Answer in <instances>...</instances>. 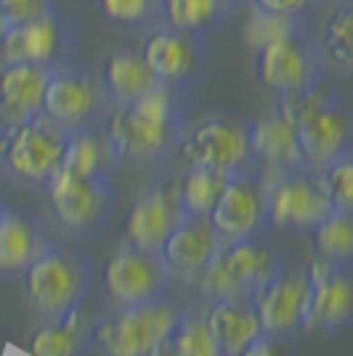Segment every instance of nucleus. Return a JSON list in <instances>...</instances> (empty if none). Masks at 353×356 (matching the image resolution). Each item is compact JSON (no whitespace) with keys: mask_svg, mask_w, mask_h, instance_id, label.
Masks as SVG:
<instances>
[{"mask_svg":"<svg viewBox=\"0 0 353 356\" xmlns=\"http://www.w3.org/2000/svg\"><path fill=\"white\" fill-rule=\"evenodd\" d=\"M311 298L309 268H295L279 261L271 277L252 296L265 335L287 338L306 327Z\"/></svg>","mask_w":353,"mask_h":356,"instance_id":"11","label":"nucleus"},{"mask_svg":"<svg viewBox=\"0 0 353 356\" xmlns=\"http://www.w3.org/2000/svg\"><path fill=\"white\" fill-rule=\"evenodd\" d=\"M51 70L38 64L0 67V128H11L43 112L45 86Z\"/></svg>","mask_w":353,"mask_h":356,"instance_id":"20","label":"nucleus"},{"mask_svg":"<svg viewBox=\"0 0 353 356\" xmlns=\"http://www.w3.org/2000/svg\"><path fill=\"white\" fill-rule=\"evenodd\" d=\"M279 261L281 258L271 250V245L263 242V234L223 245L199 274V293L213 303L252 300L258 287L271 277Z\"/></svg>","mask_w":353,"mask_h":356,"instance_id":"5","label":"nucleus"},{"mask_svg":"<svg viewBox=\"0 0 353 356\" xmlns=\"http://www.w3.org/2000/svg\"><path fill=\"white\" fill-rule=\"evenodd\" d=\"M3 32H6V30H3V24H0V38H3Z\"/></svg>","mask_w":353,"mask_h":356,"instance_id":"39","label":"nucleus"},{"mask_svg":"<svg viewBox=\"0 0 353 356\" xmlns=\"http://www.w3.org/2000/svg\"><path fill=\"white\" fill-rule=\"evenodd\" d=\"M311 298L306 327L324 335H338L353 327V271L351 266L316 258L309 268Z\"/></svg>","mask_w":353,"mask_h":356,"instance_id":"16","label":"nucleus"},{"mask_svg":"<svg viewBox=\"0 0 353 356\" xmlns=\"http://www.w3.org/2000/svg\"><path fill=\"white\" fill-rule=\"evenodd\" d=\"M183 314L167 300L147 306H120L115 314L101 316L96 343L104 356H147L173 335Z\"/></svg>","mask_w":353,"mask_h":356,"instance_id":"6","label":"nucleus"},{"mask_svg":"<svg viewBox=\"0 0 353 356\" xmlns=\"http://www.w3.org/2000/svg\"><path fill=\"white\" fill-rule=\"evenodd\" d=\"M54 11H56L54 0H0V24L3 30H14Z\"/></svg>","mask_w":353,"mask_h":356,"instance_id":"34","label":"nucleus"},{"mask_svg":"<svg viewBox=\"0 0 353 356\" xmlns=\"http://www.w3.org/2000/svg\"><path fill=\"white\" fill-rule=\"evenodd\" d=\"M183 208L178 197V184H154L133 202L125 223L128 245L136 250L162 252L167 237L183 221Z\"/></svg>","mask_w":353,"mask_h":356,"instance_id":"18","label":"nucleus"},{"mask_svg":"<svg viewBox=\"0 0 353 356\" xmlns=\"http://www.w3.org/2000/svg\"><path fill=\"white\" fill-rule=\"evenodd\" d=\"M51 245L38 218L0 202V274H24Z\"/></svg>","mask_w":353,"mask_h":356,"instance_id":"19","label":"nucleus"},{"mask_svg":"<svg viewBox=\"0 0 353 356\" xmlns=\"http://www.w3.org/2000/svg\"><path fill=\"white\" fill-rule=\"evenodd\" d=\"M319 176H322L324 189L329 194L335 210L353 213V154L340 157L338 163L324 168Z\"/></svg>","mask_w":353,"mask_h":356,"instance_id":"33","label":"nucleus"},{"mask_svg":"<svg viewBox=\"0 0 353 356\" xmlns=\"http://www.w3.org/2000/svg\"><path fill=\"white\" fill-rule=\"evenodd\" d=\"M101 86L112 106H128L138 102L141 96H147L149 90L157 88L160 77L151 72L141 51L117 48L109 54V59L104 64Z\"/></svg>","mask_w":353,"mask_h":356,"instance_id":"24","label":"nucleus"},{"mask_svg":"<svg viewBox=\"0 0 353 356\" xmlns=\"http://www.w3.org/2000/svg\"><path fill=\"white\" fill-rule=\"evenodd\" d=\"M0 134H3V128H0Z\"/></svg>","mask_w":353,"mask_h":356,"instance_id":"40","label":"nucleus"},{"mask_svg":"<svg viewBox=\"0 0 353 356\" xmlns=\"http://www.w3.org/2000/svg\"><path fill=\"white\" fill-rule=\"evenodd\" d=\"M223 248L221 237L210 216H183V221L173 229L162 248V258L167 261L170 271L186 274V277H199L202 268L218 255Z\"/></svg>","mask_w":353,"mask_h":356,"instance_id":"21","label":"nucleus"},{"mask_svg":"<svg viewBox=\"0 0 353 356\" xmlns=\"http://www.w3.org/2000/svg\"><path fill=\"white\" fill-rule=\"evenodd\" d=\"M22 277L24 296L43 322H59L80 309L90 298L96 282L88 255L59 248L56 242Z\"/></svg>","mask_w":353,"mask_h":356,"instance_id":"3","label":"nucleus"},{"mask_svg":"<svg viewBox=\"0 0 353 356\" xmlns=\"http://www.w3.org/2000/svg\"><path fill=\"white\" fill-rule=\"evenodd\" d=\"M99 3L104 16L122 27H138L154 8H160V0H99Z\"/></svg>","mask_w":353,"mask_h":356,"instance_id":"35","label":"nucleus"},{"mask_svg":"<svg viewBox=\"0 0 353 356\" xmlns=\"http://www.w3.org/2000/svg\"><path fill=\"white\" fill-rule=\"evenodd\" d=\"M178 149L189 165H205L234 173L247 168L252 160L250 128L229 118H207L186 128Z\"/></svg>","mask_w":353,"mask_h":356,"instance_id":"15","label":"nucleus"},{"mask_svg":"<svg viewBox=\"0 0 353 356\" xmlns=\"http://www.w3.org/2000/svg\"><path fill=\"white\" fill-rule=\"evenodd\" d=\"M101 316L90 306H80L59 322H43L32 335V356H88L96 346Z\"/></svg>","mask_w":353,"mask_h":356,"instance_id":"22","label":"nucleus"},{"mask_svg":"<svg viewBox=\"0 0 353 356\" xmlns=\"http://www.w3.org/2000/svg\"><path fill=\"white\" fill-rule=\"evenodd\" d=\"M141 54L151 72L160 77V83L178 88L192 86L207 61L202 32H186L176 27H160L151 32L141 45Z\"/></svg>","mask_w":353,"mask_h":356,"instance_id":"17","label":"nucleus"},{"mask_svg":"<svg viewBox=\"0 0 353 356\" xmlns=\"http://www.w3.org/2000/svg\"><path fill=\"white\" fill-rule=\"evenodd\" d=\"M112 163H115V157L106 144V136L99 134V128H85V131L69 134L59 170L69 173V176L88 178L109 173Z\"/></svg>","mask_w":353,"mask_h":356,"instance_id":"26","label":"nucleus"},{"mask_svg":"<svg viewBox=\"0 0 353 356\" xmlns=\"http://www.w3.org/2000/svg\"><path fill=\"white\" fill-rule=\"evenodd\" d=\"M0 202H3V200H0Z\"/></svg>","mask_w":353,"mask_h":356,"instance_id":"41","label":"nucleus"},{"mask_svg":"<svg viewBox=\"0 0 353 356\" xmlns=\"http://www.w3.org/2000/svg\"><path fill=\"white\" fill-rule=\"evenodd\" d=\"M316 250L322 258L343 266H353V213L332 210L316 229Z\"/></svg>","mask_w":353,"mask_h":356,"instance_id":"29","label":"nucleus"},{"mask_svg":"<svg viewBox=\"0 0 353 356\" xmlns=\"http://www.w3.org/2000/svg\"><path fill=\"white\" fill-rule=\"evenodd\" d=\"M268 223L284 232H313L335 210L324 181L311 168L274 170L268 168Z\"/></svg>","mask_w":353,"mask_h":356,"instance_id":"7","label":"nucleus"},{"mask_svg":"<svg viewBox=\"0 0 353 356\" xmlns=\"http://www.w3.org/2000/svg\"><path fill=\"white\" fill-rule=\"evenodd\" d=\"M69 134L48 115H35L0 134V173L19 184L45 189L61 168Z\"/></svg>","mask_w":353,"mask_h":356,"instance_id":"4","label":"nucleus"},{"mask_svg":"<svg viewBox=\"0 0 353 356\" xmlns=\"http://www.w3.org/2000/svg\"><path fill=\"white\" fill-rule=\"evenodd\" d=\"M205 322L223 356H242V351L263 332L252 300H218L213 303Z\"/></svg>","mask_w":353,"mask_h":356,"instance_id":"25","label":"nucleus"},{"mask_svg":"<svg viewBox=\"0 0 353 356\" xmlns=\"http://www.w3.org/2000/svg\"><path fill=\"white\" fill-rule=\"evenodd\" d=\"M277 109L295 125L311 170L322 173L340 157L353 154V109L338 93L316 86L295 96H279Z\"/></svg>","mask_w":353,"mask_h":356,"instance_id":"2","label":"nucleus"},{"mask_svg":"<svg viewBox=\"0 0 353 356\" xmlns=\"http://www.w3.org/2000/svg\"><path fill=\"white\" fill-rule=\"evenodd\" d=\"M229 170L189 165L186 176L178 181V197L186 216H210L229 184Z\"/></svg>","mask_w":353,"mask_h":356,"instance_id":"27","label":"nucleus"},{"mask_svg":"<svg viewBox=\"0 0 353 356\" xmlns=\"http://www.w3.org/2000/svg\"><path fill=\"white\" fill-rule=\"evenodd\" d=\"M170 341H173L176 356H223L207 322L199 316H192V314L181 316Z\"/></svg>","mask_w":353,"mask_h":356,"instance_id":"32","label":"nucleus"},{"mask_svg":"<svg viewBox=\"0 0 353 356\" xmlns=\"http://www.w3.org/2000/svg\"><path fill=\"white\" fill-rule=\"evenodd\" d=\"M297 30H303L300 19L271 14V11H263L261 6L250 3V14H247V22L242 27V38L252 51H261V48L277 43L287 35H295Z\"/></svg>","mask_w":353,"mask_h":356,"instance_id":"30","label":"nucleus"},{"mask_svg":"<svg viewBox=\"0 0 353 356\" xmlns=\"http://www.w3.org/2000/svg\"><path fill=\"white\" fill-rule=\"evenodd\" d=\"M170 266L162 252L125 248L109 258L104 268V284L117 306H147L165 300Z\"/></svg>","mask_w":353,"mask_h":356,"instance_id":"14","label":"nucleus"},{"mask_svg":"<svg viewBox=\"0 0 353 356\" xmlns=\"http://www.w3.org/2000/svg\"><path fill=\"white\" fill-rule=\"evenodd\" d=\"M147 356H176V348H173V341L167 338V341H162L154 351H149Z\"/></svg>","mask_w":353,"mask_h":356,"instance_id":"38","label":"nucleus"},{"mask_svg":"<svg viewBox=\"0 0 353 356\" xmlns=\"http://www.w3.org/2000/svg\"><path fill=\"white\" fill-rule=\"evenodd\" d=\"M226 0H160V14L167 27L205 32L218 24Z\"/></svg>","mask_w":353,"mask_h":356,"instance_id":"28","label":"nucleus"},{"mask_svg":"<svg viewBox=\"0 0 353 356\" xmlns=\"http://www.w3.org/2000/svg\"><path fill=\"white\" fill-rule=\"evenodd\" d=\"M72 24L59 14L40 16L30 24L6 30L0 38V61L3 64H38L45 70H56L72 64L74 54Z\"/></svg>","mask_w":353,"mask_h":356,"instance_id":"12","label":"nucleus"},{"mask_svg":"<svg viewBox=\"0 0 353 356\" xmlns=\"http://www.w3.org/2000/svg\"><path fill=\"white\" fill-rule=\"evenodd\" d=\"M258 77L277 96H295L319 86L322 56L306 30H297L258 51Z\"/></svg>","mask_w":353,"mask_h":356,"instance_id":"13","label":"nucleus"},{"mask_svg":"<svg viewBox=\"0 0 353 356\" xmlns=\"http://www.w3.org/2000/svg\"><path fill=\"white\" fill-rule=\"evenodd\" d=\"M324 54L343 70H353V6H340L324 22Z\"/></svg>","mask_w":353,"mask_h":356,"instance_id":"31","label":"nucleus"},{"mask_svg":"<svg viewBox=\"0 0 353 356\" xmlns=\"http://www.w3.org/2000/svg\"><path fill=\"white\" fill-rule=\"evenodd\" d=\"M250 3L261 6L263 11H271V14L295 16V19H300L313 6V0H250Z\"/></svg>","mask_w":353,"mask_h":356,"instance_id":"36","label":"nucleus"},{"mask_svg":"<svg viewBox=\"0 0 353 356\" xmlns=\"http://www.w3.org/2000/svg\"><path fill=\"white\" fill-rule=\"evenodd\" d=\"M45 192L59 223L74 234H85L104 226L115 210V186L109 173L80 178L56 170Z\"/></svg>","mask_w":353,"mask_h":356,"instance_id":"9","label":"nucleus"},{"mask_svg":"<svg viewBox=\"0 0 353 356\" xmlns=\"http://www.w3.org/2000/svg\"><path fill=\"white\" fill-rule=\"evenodd\" d=\"M250 149L255 160H261L265 168H274V170L309 168L297 134H295V125L279 109L258 118L250 125Z\"/></svg>","mask_w":353,"mask_h":356,"instance_id":"23","label":"nucleus"},{"mask_svg":"<svg viewBox=\"0 0 353 356\" xmlns=\"http://www.w3.org/2000/svg\"><path fill=\"white\" fill-rule=\"evenodd\" d=\"M186 134L183 88L160 83L128 106H112L104 136L115 163H157L181 147Z\"/></svg>","mask_w":353,"mask_h":356,"instance_id":"1","label":"nucleus"},{"mask_svg":"<svg viewBox=\"0 0 353 356\" xmlns=\"http://www.w3.org/2000/svg\"><path fill=\"white\" fill-rule=\"evenodd\" d=\"M242 356H287L284 351H281V346L277 343V338L274 335H265V332H261L255 341L242 351Z\"/></svg>","mask_w":353,"mask_h":356,"instance_id":"37","label":"nucleus"},{"mask_svg":"<svg viewBox=\"0 0 353 356\" xmlns=\"http://www.w3.org/2000/svg\"><path fill=\"white\" fill-rule=\"evenodd\" d=\"M112 109L104 86L90 72L64 64L51 70L45 86L43 115L61 125L67 134H77L85 128H99Z\"/></svg>","mask_w":353,"mask_h":356,"instance_id":"8","label":"nucleus"},{"mask_svg":"<svg viewBox=\"0 0 353 356\" xmlns=\"http://www.w3.org/2000/svg\"><path fill=\"white\" fill-rule=\"evenodd\" d=\"M210 221L223 245L261 237L268 226V178L247 168L234 170L218 205L210 213Z\"/></svg>","mask_w":353,"mask_h":356,"instance_id":"10","label":"nucleus"}]
</instances>
